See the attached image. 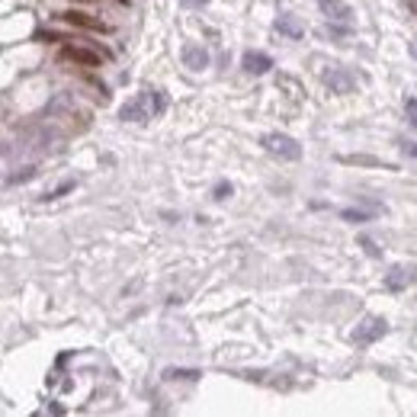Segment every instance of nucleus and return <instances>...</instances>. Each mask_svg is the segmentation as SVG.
<instances>
[{
    "label": "nucleus",
    "instance_id": "4",
    "mask_svg": "<svg viewBox=\"0 0 417 417\" xmlns=\"http://www.w3.org/2000/svg\"><path fill=\"white\" fill-rule=\"evenodd\" d=\"M103 52H93L90 45H81V42H71V45H61V61L81 64V68H100L103 64Z\"/></svg>",
    "mask_w": 417,
    "mask_h": 417
},
{
    "label": "nucleus",
    "instance_id": "12",
    "mask_svg": "<svg viewBox=\"0 0 417 417\" xmlns=\"http://www.w3.org/2000/svg\"><path fill=\"white\" fill-rule=\"evenodd\" d=\"M347 222H369V212H363V208H343L341 212Z\"/></svg>",
    "mask_w": 417,
    "mask_h": 417
},
{
    "label": "nucleus",
    "instance_id": "7",
    "mask_svg": "<svg viewBox=\"0 0 417 417\" xmlns=\"http://www.w3.org/2000/svg\"><path fill=\"white\" fill-rule=\"evenodd\" d=\"M414 279H417L414 266H392V270L385 273V289L401 292V289H408V286L414 283Z\"/></svg>",
    "mask_w": 417,
    "mask_h": 417
},
{
    "label": "nucleus",
    "instance_id": "17",
    "mask_svg": "<svg viewBox=\"0 0 417 417\" xmlns=\"http://www.w3.org/2000/svg\"><path fill=\"white\" fill-rule=\"evenodd\" d=\"M360 244L366 247V254H369V257H379V247H375V244L369 241V237H360Z\"/></svg>",
    "mask_w": 417,
    "mask_h": 417
},
{
    "label": "nucleus",
    "instance_id": "1",
    "mask_svg": "<svg viewBox=\"0 0 417 417\" xmlns=\"http://www.w3.org/2000/svg\"><path fill=\"white\" fill-rule=\"evenodd\" d=\"M164 110H167L164 93L148 90V93H139V97L129 100V103L119 110V119H122V122H145V119H151V116H160Z\"/></svg>",
    "mask_w": 417,
    "mask_h": 417
},
{
    "label": "nucleus",
    "instance_id": "19",
    "mask_svg": "<svg viewBox=\"0 0 417 417\" xmlns=\"http://www.w3.org/2000/svg\"><path fill=\"white\" fill-rule=\"evenodd\" d=\"M404 151L414 154V158H417V145H414V141H408V145H404Z\"/></svg>",
    "mask_w": 417,
    "mask_h": 417
},
{
    "label": "nucleus",
    "instance_id": "8",
    "mask_svg": "<svg viewBox=\"0 0 417 417\" xmlns=\"http://www.w3.org/2000/svg\"><path fill=\"white\" fill-rule=\"evenodd\" d=\"M241 68L247 71V74H266V71L273 68V58L266 55V52H244Z\"/></svg>",
    "mask_w": 417,
    "mask_h": 417
},
{
    "label": "nucleus",
    "instance_id": "21",
    "mask_svg": "<svg viewBox=\"0 0 417 417\" xmlns=\"http://www.w3.org/2000/svg\"><path fill=\"white\" fill-rule=\"evenodd\" d=\"M116 4H122V7H129V0H116Z\"/></svg>",
    "mask_w": 417,
    "mask_h": 417
},
{
    "label": "nucleus",
    "instance_id": "11",
    "mask_svg": "<svg viewBox=\"0 0 417 417\" xmlns=\"http://www.w3.org/2000/svg\"><path fill=\"white\" fill-rule=\"evenodd\" d=\"M276 29H279L283 35H289V39H302V35H305V26H302L295 16H279V20H276Z\"/></svg>",
    "mask_w": 417,
    "mask_h": 417
},
{
    "label": "nucleus",
    "instance_id": "15",
    "mask_svg": "<svg viewBox=\"0 0 417 417\" xmlns=\"http://www.w3.org/2000/svg\"><path fill=\"white\" fill-rule=\"evenodd\" d=\"M167 379H199V372H187V369H170Z\"/></svg>",
    "mask_w": 417,
    "mask_h": 417
},
{
    "label": "nucleus",
    "instance_id": "5",
    "mask_svg": "<svg viewBox=\"0 0 417 417\" xmlns=\"http://www.w3.org/2000/svg\"><path fill=\"white\" fill-rule=\"evenodd\" d=\"M58 20L64 23V26H77V29H90V33H112L110 23L97 20V16L83 13V10H64V13H58Z\"/></svg>",
    "mask_w": 417,
    "mask_h": 417
},
{
    "label": "nucleus",
    "instance_id": "20",
    "mask_svg": "<svg viewBox=\"0 0 417 417\" xmlns=\"http://www.w3.org/2000/svg\"><path fill=\"white\" fill-rule=\"evenodd\" d=\"M411 55H414V58H417V42H414V45H411Z\"/></svg>",
    "mask_w": 417,
    "mask_h": 417
},
{
    "label": "nucleus",
    "instance_id": "10",
    "mask_svg": "<svg viewBox=\"0 0 417 417\" xmlns=\"http://www.w3.org/2000/svg\"><path fill=\"white\" fill-rule=\"evenodd\" d=\"M321 4V10H324L331 20H341V23H347L350 16H353V10H350V4H343V0H318Z\"/></svg>",
    "mask_w": 417,
    "mask_h": 417
},
{
    "label": "nucleus",
    "instance_id": "14",
    "mask_svg": "<svg viewBox=\"0 0 417 417\" xmlns=\"http://www.w3.org/2000/svg\"><path fill=\"white\" fill-rule=\"evenodd\" d=\"M71 189H74V180H68V183H61V187H55L52 193H45V196H42V199H45V202H49V199H58V196L71 193Z\"/></svg>",
    "mask_w": 417,
    "mask_h": 417
},
{
    "label": "nucleus",
    "instance_id": "16",
    "mask_svg": "<svg viewBox=\"0 0 417 417\" xmlns=\"http://www.w3.org/2000/svg\"><path fill=\"white\" fill-rule=\"evenodd\" d=\"M231 196V183H218L216 187V199H228Z\"/></svg>",
    "mask_w": 417,
    "mask_h": 417
},
{
    "label": "nucleus",
    "instance_id": "6",
    "mask_svg": "<svg viewBox=\"0 0 417 417\" xmlns=\"http://www.w3.org/2000/svg\"><path fill=\"white\" fill-rule=\"evenodd\" d=\"M324 83H327V90L331 93H353V87H356V77L350 74L347 68H337V64H334V68H327L324 71Z\"/></svg>",
    "mask_w": 417,
    "mask_h": 417
},
{
    "label": "nucleus",
    "instance_id": "18",
    "mask_svg": "<svg viewBox=\"0 0 417 417\" xmlns=\"http://www.w3.org/2000/svg\"><path fill=\"white\" fill-rule=\"evenodd\" d=\"M183 4H187V7H196V10H199V7H206L208 0H183Z\"/></svg>",
    "mask_w": 417,
    "mask_h": 417
},
{
    "label": "nucleus",
    "instance_id": "3",
    "mask_svg": "<svg viewBox=\"0 0 417 417\" xmlns=\"http://www.w3.org/2000/svg\"><path fill=\"white\" fill-rule=\"evenodd\" d=\"M264 148L279 160H299L302 158V145L292 139V135H283V132L264 135Z\"/></svg>",
    "mask_w": 417,
    "mask_h": 417
},
{
    "label": "nucleus",
    "instance_id": "13",
    "mask_svg": "<svg viewBox=\"0 0 417 417\" xmlns=\"http://www.w3.org/2000/svg\"><path fill=\"white\" fill-rule=\"evenodd\" d=\"M404 112H408V122L417 129V97H408V100H404Z\"/></svg>",
    "mask_w": 417,
    "mask_h": 417
},
{
    "label": "nucleus",
    "instance_id": "9",
    "mask_svg": "<svg viewBox=\"0 0 417 417\" xmlns=\"http://www.w3.org/2000/svg\"><path fill=\"white\" fill-rule=\"evenodd\" d=\"M183 64L193 71L208 68V52L202 49V45H187V49H183Z\"/></svg>",
    "mask_w": 417,
    "mask_h": 417
},
{
    "label": "nucleus",
    "instance_id": "2",
    "mask_svg": "<svg viewBox=\"0 0 417 417\" xmlns=\"http://www.w3.org/2000/svg\"><path fill=\"white\" fill-rule=\"evenodd\" d=\"M385 334H389V321L379 318V315H366V318L350 331V341L360 343V347H366V343H375L379 337H385Z\"/></svg>",
    "mask_w": 417,
    "mask_h": 417
}]
</instances>
